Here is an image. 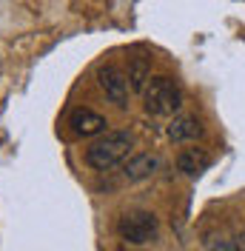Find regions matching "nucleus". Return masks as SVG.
Returning a JSON list of instances; mask_svg holds the SVG:
<instances>
[{"label":"nucleus","mask_w":245,"mask_h":251,"mask_svg":"<svg viewBox=\"0 0 245 251\" xmlns=\"http://www.w3.org/2000/svg\"><path fill=\"white\" fill-rule=\"evenodd\" d=\"M131 143L134 140H131L128 131H106L100 140H94L86 149V163L97 172H108V169H114L117 163H122L128 157Z\"/></svg>","instance_id":"f257e3e1"},{"label":"nucleus","mask_w":245,"mask_h":251,"mask_svg":"<svg viewBox=\"0 0 245 251\" xmlns=\"http://www.w3.org/2000/svg\"><path fill=\"white\" fill-rule=\"evenodd\" d=\"M143 100H146V111L157 114V117H171L183 106V94L177 89V83L171 77H166V75L148 80V86L143 92Z\"/></svg>","instance_id":"f03ea898"},{"label":"nucleus","mask_w":245,"mask_h":251,"mask_svg":"<svg viewBox=\"0 0 245 251\" xmlns=\"http://www.w3.org/2000/svg\"><path fill=\"white\" fill-rule=\"evenodd\" d=\"M157 228L160 223L151 211H128L122 214L120 223H117V231L125 243H134V246H143V243H151L157 237Z\"/></svg>","instance_id":"7ed1b4c3"},{"label":"nucleus","mask_w":245,"mask_h":251,"mask_svg":"<svg viewBox=\"0 0 245 251\" xmlns=\"http://www.w3.org/2000/svg\"><path fill=\"white\" fill-rule=\"evenodd\" d=\"M97 83H100V89L106 92V97L111 103H117V106H125L128 103V77L122 75L117 66H100V72H97Z\"/></svg>","instance_id":"20e7f679"},{"label":"nucleus","mask_w":245,"mask_h":251,"mask_svg":"<svg viewBox=\"0 0 245 251\" xmlns=\"http://www.w3.org/2000/svg\"><path fill=\"white\" fill-rule=\"evenodd\" d=\"M69 126H72V134H77V137H97L106 131L108 123L103 114H97L92 109H74L69 117Z\"/></svg>","instance_id":"39448f33"},{"label":"nucleus","mask_w":245,"mask_h":251,"mask_svg":"<svg viewBox=\"0 0 245 251\" xmlns=\"http://www.w3.org/2000/svg\"><path fill=\"white\" fill-rule=\"evenodd\" d=\"M160 166H163V160L157 154H134L128 163H125V180H131V183H140V180H148L154 174L160 172Z\"/></svg>","instance_id":"423d86ee"},{"label":"nucleus","mask_w":245,"mask_h":251,"mask_svg":"<svg viewBox=\"0 0 245 251\" xmlns=\"http://www.w3.org/2000/svg\"><path fill=\"white\" fill-rule=\"evenodd\" d=\"M166 134H169L171 143H191L202 134V123H199L197 117L183 114V117H174V120H171L169 128H166Z\"/></svg>","instance_id":"0eeeda50"},{"label":"nucleus","mask_w":245,"mask_h":251,"mask_svg":"<svg viewBox=\"0 0 245 251\" xmlns=\"http://www.w3.org/2000/svg\"><path fill=\"white\" fill-rule=\"evenodd\" d=\"M208 163H211V157L205 154L202 149H185V151H180V157H177V169H180L185 177H197L199 172L208 169Z\"/></svg>","instance_id":"6e6552de"},{"label":"nucleus","mask_w":245,"mask_h":251,"mask_svg":"<svg viewBox=\"0 0 245 251\" xmlns=\"http://www.w3.org/2000/svg\"><path fill=\"white\" fill-rule=\"evenodd\" d=\"M148 80H151V66L143 60V57H134L131 66H128V86L134 92H146Z\"/></svg>","instance_id":"1a4fd4ad"},{"label":"nucleus","mask_w":245,"mask_h":251,"mask_svg":"<svg viewBox=\"0 0 245 251\" xmlns=\"http://www.w3.org/2000/svg\"><path fill=\"white\" fill-rule=\"evenodd\" d=\"M211 251H240V246H237V243H231V240H220V243L211 246Z\"/></svg>","instance_id":"9d476101"},{"label":"nucleus","mask_w":245,"mask_h":251,"mask_svg":"<svg viewBox=\"0 0 245 251\" xmlns=\"http://www.w3.org/2000/svg\"><path fill=\"white\" fill-rule=\"evenodd\" d=\"M237 246H240V251H245V231L240 237H237Z\"/></svg>","instance_id":"9b49d317"}]
</instances>
